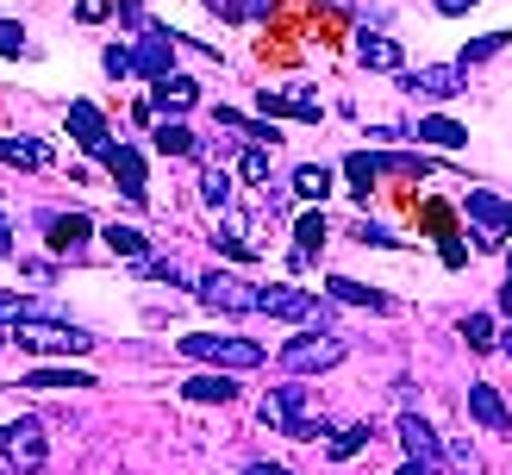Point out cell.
I'll return each instance as SVG.
<instances>
[{"mask_svg":"<svg viewBox=\"0 0 512 475\" xmlns=\"http://www.w3.org/2000/svg\"><path fill=\"white\" fill-rule=\"evenodd\" d=\"M256 419L269 425V432H281V438H300V444H319V438H331V425H325V413H313V394L306 388H269L263 394V407H256Z\"/></svg>","mask_w":512,"mask_h":475,"instance_id":"1","label":"cell"},{"mask_svg":"<svg viewBox=\"0 0 512 475\" xmlns=\"http://www.w3.org/2000/svg\"><path fill=\"white\" fill-rule=\"evenodd\" d=\"M13 344L19 350H38V357H88L100 338L82 332V325H63V319H19L13 325Z\"/></svg>","mask_w":512,"mask_h":475,"instance_id":"2","label":"cell"},{"mask_svg":"<svg viewBox=\"0 0 512 475\" xmlns=\"http://www.w3.org/2000/svg\"><path fill=\"white\" fill-rule=\"evenodd\" d=\"M50 457V438L38 419H7L0 425V475H38Z\"/></svg>","mask_w":512,"mask_h":475,"instance_id":"3","label":"cell"},{"mask_svg":"<svg viewBox=\"0 0 512 475\" xmlns=\"http://www.w3.org/2000/svg\"><path fill=\"white\" fill-rule=\"evenodd\" d=\"M182 350H188L194 363H213V369H225V375L263 363V344H256V338H219V332H188Z\"/></svg>","mask_w":512,"mask_h":475,"instance_id":"4","label":"cell"},{"mask_svg":"<svg viewBox=\"0 0 512 475\" xmlns=\"http://www.w3.org/2000/svg\"><path fill=\"white\" fill-rule=\"evenodd\" d=\"M331 363H344V338H331V332H306L294 344H281V369H294V375L331 369Z\"/></svg>","mask_w":512,"mask_h":475,"instance_id":"5","label":"cell"},{"mask_svg":"<svg viewBox=\"0 0 512 475\" xmlns=\"http://www.w3.org/2000/svg\"><path fill=\"white\" fill-rule=\"evenodd\" d=\"M400 88H413V94H425V100H456V94H469V69H463V63L406 69V75H400Z\"/></svg>","mask_w":512,"mask_h":475,"instance_id":"6","label":"cell"},{"mask_svg":"<svg viewBox=\"0 0 512 475\" xmlns=\"http://www.w3.org/2000/svg\"><path fill=\"white\" fill-rule=\"evenodd\" d=\"M256 313H269V319H331L325 307L306 288H288V282H275V288H256Z\"/></svg>","mask_w":512,"mask_h":475,"instance_id":"7","label":"cell"},{"mask_svg":"<svg viewBox=\"0 0 512 475\" xmlns=\"http://www.w3.org/2000/svg\"><path fill=\"white\" fill-rule=\"evenodd\" d=\"M207 307H219V313H256V288L244 282V275H225V269H213V275H200V288H194Z\"/></svg>","mask_w":512,"mask_h":475,"instance_id":"8","label":"cell"},{"mask_svg":"<svg viewBox=\"0 0 512 475\" xmlns=\"http://www.w3.org/2000/svg\"><path fill=\"white\" fill-rule=\"evenodd\" d=\"M132 75H144V82H163V75H175V32H163V25H144V44L132 50Z\"/></svg>","mask_w":512,"mask_h":475,"instance_id":"9","label":"cell"},{"mask_svg":"<svg viewBox=\"0 0 512 475\" xmlns=\"http://www.w3.org/2000/svg\"><path fill=\"white\" fill-rule=\"evenodd\" d=\"M69 132H75V144H82L88 157H107L113 150V132H107V119H100L94 100H69Z\"/></svg>","mask_w":512,"mask_h":475,"instance_id":"10","label":"cell"},{"mask_svg":"<svg viewBox=\"0 0 512 475\" xmlns=\"http://www.w3.org/2000/svg\"><path fill=\"white\" fill-rule=\"evenodd\" d=\"M100 163H107V175L119 182V194L132 200V207H144V194H150V188H144V157H138V150H132V144H113Z\"/></svg>","mask_w":512,"mask_h":475,"instance_id":"11","label":"cell"},{"mask_svg":"<svg viewBox=\"0 0 512 475\" xmlns=\"http://www.w3.org/2000/svg\"><path fill=\"white\" fill-rule=\"evenodd\" d=\"M256 107H263V119H306V125H319V100L313 94H288V88H263L256 94Z\"/></svg>","mask_w":512,"mask_h":475,"instance_id":"12","label":"cell"},{"mask_svg":"<svg viewBox=\"0 0 512 475\" xmlns=\"http://www.w3.org/2000/svg\"><path fill=\"white\" fill-rule=\"evenodd\" d=\"M469 219H475L488 238H500V232H512V200H500V194H488V188H469Z\"/></svg>","mask_w":512,"mask_h":475,"instance_id":"13","label":"cell"},{"mask_svg":"<svg viewBox=\"0 0 512 475\" xmlns=\"http://www.w3.org/2000/svg\"><path fill=\"white\" fill-rule=\"evenodd\" d=\"M400 444H406V457H419V463H431V469L444 463V444H438V432H431L419 413H400Z\"/></svg>","mask_w":512,"mask_h":475,"instance_id":"14","label":"cell"},{"mask_svg":"<svg viewBox=\"0 0 512 475\" xmlns=\"http://www.w3.org/2000/svg\"><path fill=\"white\" fill-rule=\"evenodd\" d=\"M194 100H200V88L188 82V75H163V82H150V107H157V113H188L194 107Z\"/></svg>","mask_w":512,"mask_h":475,"instance_id":"15","label":"cell"},{"mask_svg":"<svg viewBox=\"0 0 512 475\" xmlns=\"http://www.w3.org/2000/svg\"><path fill=\"white\" fill-rule=\"evenodd\" d=\"M188 400H200V407H225V400H238V382L225 369H207V375H188L182 382Z\"/></svg>","mask_w":512,"mask_h":475,"instance_id":"16","label":"cell"},{"mask_svg":"<svg viewBox=\"0 0 512 475\" xmlns=\"http://www.w3.org/2000/svg\"><path fill=\"white\" fill-rule=\"evenodd\" d=\"M469 419H475V425H488V432H512L506 400H500L488 382H475V388H469Z\"/></svg>","mask_w":512,"mask_h":475,"instance_id":"17","label":"cell"},{"mask_svg":"<svg viewBox=\"0 0 512 475\" xmlns=\"http://www.w3.org/2000/svg\"><path fill=\"white\" fill-rule=\"evenodd\" d=\"M331 300H344V307H369V313H394V300L381 294V288H363V282H350V275H331L325 282Z\"/></svg>","mask_w":512,"mask_h":475,"instance_id":"18","label":"cell"},{"mask_svg":"<svg viewBox=\"0 0 512 475\" xmlns=\"http://www.w3.org/2000/svg\"><path fill=\"white\" fill-rule=\"evenodd\" d=\"M356 63H363V69H400V44L381 38V32H363V38H356Z\"/></svg>","mask_w":512,"mask_h":475,"instance_id":"19","label":"cell"},{"mask_svg":"<svg viewBox=\"0 0 512 475\" xmlns=\"http://www.w3.org/2000/svg\"><path fill=\"white\" fill-rule=\"evenodd\" d=\"M325 213H306L300 225H294V263H313L319 257V250H325Z\"/></svg>","mask_w":512,"mask_h":475,"instance_id":"20","label":"cell"},{"mask_svg":"<svg viewBox=\"0 0 512 475\" xmlns=\"http://www.w3.org/2000/svg\"><path fill=\"white\" fill-rule=\"evenodd\" d=\"M157 150H163V157H200V138L188 132L182 119H163L157 125Z\"/></svg>","mask_w":512,"mask_h":475,"instance_id":"21","label":"cell"},{"mask_svg":"<svg viewBox=\"0 0 512 475\" xmlns=\"http://www.w3.org/2000/svg\"><path fill=\"white\" fill-rule=\"evenodd\" d=\"M100 238H107V250H113V257H132V263H144V257H150V238L138 232V225H107Z\"/></svg>","mask_w":512,"mask_h":475,"instance_id":"22","label":"cell"},{"mask_svg":"<svg viewBox=\"0 0 512 475\" xmlns=\"http://www.w3.org/2000/svg\"><path fill=\"white\" fill-rule=\"evenodd\" d=\"M413 138L438 144V150H463V144H469V132H463V125H456V119H438V113H431V119H419V132H413Z\"/></svg>","mask_w":512,"mask_h":475,"instance_id":"23","label":"cell"},{"mask_svg":"<svg viewBox=\"0 0 512 475\" xmlns=\"http://www.w3.org/2000/svg\"><path fill=\"white\" fill-rule=\"evenodd\" d=\"M44 232H50V244H57V250H82L88 219L82 213H57V219H44Z\"/></svg>","mask_w":512,"mask_h":475,"instance_id":"24","label":"cell"},{"mask_svg":"<svg viewBox=\"0 0 512 475\" xmlns=\"http://www.w3.org/2000/svg\"><path fill=\"white\" fill-rule=\"evenodd\" d=\"M0 163H19V169H44L50 150L38 138H0Z\"/></svg>","mask_w":512,"mask_h":475,"instance_id":"25","label":"cell"},{"mask_svg":"<svg viewBox=\"0 0 512 475\" xmlns=\"http://www.w3.org/2000/svg\"><path fill=\"white\" fill-rule=\"evenodd\" d=\"M219 125H225V132H238V138H250V144H269V150H275V125H269V119H244V113H232V107H219Z\"/></svg>","mask_w":512,"mask_h":475,"instance_id":"26","label":"cell"},{"mask_svg":"<svg viewBox=\"0 0 512 475\" xmlns=\"http://www.w3.org/2000/svg\"><path fill=\"white\" fill-rule=\"evenodd\" d=\"M19 388H50V394L57 388H94V375H82V369H32Z\"/></svg>","mask_w":512,"mask_h":475,"instance_id":"27","label":"cell"},{"mask_svg":"<svg viewBox=\"0 0 512 475\" xmlns=\"http://www.w3.org/2000/svg\"><path fill=\"white\" fill-rule=\"evenodd\" d=\"M294 194H300V200H325V194H331V169H325V163H300V169H294Z\"/></svg>","mask_w":512,"mask_h":475,"instance_id":"28","label":"cell"},{"mask_svg":"<svg viewBox=\"0 0 512 475\" xmlns=\"http://www.w3.org/2000/svg\"><path fill=\"white\" fill-rule=\"evenodd\" d=\"M200 200H207L213 213H225V207H232V175H225V169H207V175H200Z\"/></svg>","mask_w":512,"mask_h":475,"instance_id":"29","label":"cell"},{"mask_svg":"<svg viewBox=\"0 0 512 475\" xmlns=\"http://www.w3.org/2000/svg\"><path fill=\"white\" fill-rule=\"evenodd\" d=\"M269 169H275L269 144H250V150H244V182H250V188H269Z\"/></svg>","mask_w":512,"mask_h":475,"instance_id":"30","label":"cell"},{"mask_svg":"<svg viewBox=\"0 0 512 475\" xmlns=\"http://www.w3.org/2000/svg\"><path fill=\"white\" fill-rule=\"evenodd\" d=\"M344 175L356 182V194H369V188L381 182V175H375V157H369V150H350V157H344Z\"/></svg>","mask_w":512,"mask_h":475,"instance_id":"31","label":"cell"},{"mask_svg":"<svg viewBox=\"0 0 512 475\" xmlns=\"http://www.w3.org/2000/svg\"><path fill=\"white\" fill-rule=\"evenodd\" d=\"M0 319H13V325H19V319H50V313H44V307H32V300H25V294L0 288Z\"/></svg>","mask_w":512,"mask_h":475,"instance_id":"32","label":"cell"},{"mask_svg":"<svg viewBox=\"0 0 512 475\" xmlns=\"http://www.w3.org/2000/svg\"><path fill=\"white\" fill-rule=\"evenodd\" d=\"M369 438H375V432H369V425H350V432H331V457H338V463H344V457H356V450H363Z\"/></svg>","mask_w":512,"mask_h":475,"instance_id":"33","label":"cell"},{"mask_svg":"<svg viewBox=\"0 0 512 475\" xmlns=\"http://www.w3.org/2000/svg\"><path fill=\"white\" fill-rule=\"evenodd\" d=\"M463 338H469V350H494V319L488 313H469L463 319Z\"/></svg>","mask_w":512,"mask_h":475,"instance_id":"34","label":"cell"},{"mask_svg":"<svg viewBox=\"0 0 512 475\" xmlns=\"http://www.w3.org/2000/svg\"><path fill=\"white\" fill-rule=\"evenodd\" d=\"M500 44H506V32H488V38H475V44L463 50V69H469V63H488V57H500Z\"/></svg>","mask_w":512,"mask_h":475,"instance_id":"35","label":"cell"},{"mask_svg":"<svg viewBox=\"0 0 512 475\" xmlns=\"http://www.w3.org/2000/svg\"><path fill=\"white\" fill-rule=\"evenodd\" d=\"M138 275H150V282H169V288L182 282V269H175L169 257H144V263H138Z\"/></svg>","mask_w":512,"mask_h":475,"instance_id":"36","label":"cell"},{"mask_svg":"<svg viewBox=\"0 0 512 475\" xmlns=\"http://www.w3.org/2000/svg\"><path fill=\"white\" fill-rule=\"evenodd\" d=\"M0 57H25V25L0 19Z\"/></svg>","mask_w":512,"mask_h":475,"instance_id":"37","label":"cell"},{"mask_svg":"<svg viewBox=\"0 0 512 475\" xmlns=\"http://www.w3.org/2000/svg\"><path fill=\"white\" fill-rule=\"evenodd\" d=\"M100 69H107V75H132V50L107 44V50H100Z\"/></svg>","mask_w":512,"mask_h":475,"instance_id":"38","label":"cell"},{"mask_svg":"<svg viewBox=\"0 0 512 475\" xmlns=\"http://www.w3.org/2000/svg\"><path fill=\"white\" fill-rule=\"evenodd\" d=\"M356 238H363V244H375V250H394V244H400V238L388 232V225H369V219L356 225Z\"/></svg>","mask_w":512,"mask_h":475,"instance_id":"39","label":"cell"},{"mask_svg":"<svg viewBox=\"0 0 512 475\" xmlns=\"http://www.w3.org/2000/svg\"><path fill=\"white\" fill-rule=\"evenodd\" d=\"M269 13V0H225V19H256Z\"/></svg>","mask_w":512,"mask_h":475,"instance_id":"40","label":"cell"},{"mask_svg":"<svg viewBox=\"0 0 512 475\" xmlns=\"http://www.w3.org/2000/svg\"><path fill=\"white\" fill-rule=\"evenodd\" d=\"M107 13H113V0H75V19H88V25L107 19Z\"/></svg>","mask_w":512,"mask_h":475,"instance_id":"41","label":"cell"},{"mask_svg":"<svg viewBox=\"0 0 512 475\" xmlns=\"http://www.w3.org/2000/svg\"><path fill=\"white\" fill-rule=\"evenodd\" d=\"M0 257H13V219H7V207H0Z\"/></svg>","mask_w":512,"mask_h":475,"instance_id":"42","label":"cell"},{"mask_svg":"<svg viewBox=\"0 0 512 475\" xmlns=\"http://www.w3.org/2000/svg\"><path fill=\"white\" fill-rule=\"evenodd\" d=\"M431 7H438V13H450V19H456V13H469L475 0H431Z\"/></svg>","mask_w":512,"mask_h":475,"instance_id":"43","label":"cell"},{"mask_svg":"<svg viewBox=\"0 0 512 475\" xmlns=\"http://www.w3.org/2000/svg\"><path fill=\"white\" fill-rule=\"evenodd\" d=\"M400 475H438V469H431V463H419V457H406V469Z\"/></svg>","mask_w":512,"mask_h":475,"instance_id":"44","label":"cell"},{"mask_svg":"<svg viewBox=\"0 0 512 475\" xmlns=\"http://www.w3.org/2000/svg\"><path fill=\"white\" fill-rule=\"evenodd\" d=\"M244 475H288V469H281V463H250Z\"/></svg>","mask_w":512,"mask_h":475,"instance_id":"45","label":"cell"},{"mask_svg":"<svg viewBox=\"0 0 512 475\" xmlns=\"http://www.w3.org/2000/svg\"><path fill=\"white\" fill-rule=\"evenodd\" d=\"M500 307H506V313H512V282H506V288H500Z\"/></svg>","mask_w":512,"mask_h":475,"instance_id":"46","label":"cell"},{"mask_svg":"<svg viewBox=\"0 0 512 475\" xmlns=\"http://www.w3.org/2000/svg\"><path fill=\"white\" fill-rule=\"evenodd\" d=\"M506 357H512V332H506Z\"/></svg>","mask_w":512,"mask_h":475,"instance_id":"47","label":"cell"}]
</instances>
